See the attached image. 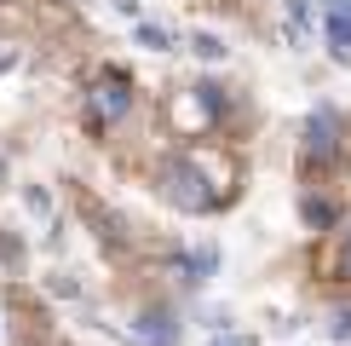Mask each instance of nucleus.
I'll return each instance as SVG.
<instances>
[{
  "label": "nucleus",
  "mask_w": 351,
  "mask_h": 346,
  "mask_svg": "<svg viewBox=\"0 0 351 346\" xmlns=\"http://www.w3.org/2000/svg\"><path fill=\"white\" fill-rule=\"evenodd\" d=\"M162 191H167V202H179L184 214H213L219 202L230 196V173H213L208 150H184L179 162L162 173Z\"/></svg>",
  "instance_id": "f257e3e1"
},
{
  "label": "nucleus",
  "mask_w": 351,
  "mask_h": 346,
  "mask_svg": "<svg viewBox=\"0 0 351 346\" xmlns=\"http://www.w3.org/2000/svg\"><path fill=\"white\" fill-rule=\"evenodd\" d=\"M133 81L121 76V69H104V76L86 81V122L93 127H115L121 115H133Z\"/></svg>",
  "instance_id": "f03ea898"
},
{
  "label": "nucleus",
  "mask_w": 351,
  "mask_h": 346,
  "mask_svg": "<svg viewBox=\"0 0 351 346\" xmlns=\"http://www.w3.org/2000/svg\"><path fill=\"white\" fill-rule=\"evenodd\" d=\"M133 346H179V323H173V312H162V306H150V312H138L133 317Z\"/></svg>",
  "instance_id": "7ed1b4c3"
},
{
  "label": "nucleus",
  "mask_w": 351,
  "mask_h": 346,
  "mask_svg": "<svg viewBox=\"0 0 351 346\" xmlns=\"http://www.w3.org/2000/svg\"><path fill=\"white\" fill-rule=\"evenodd\" d=\"M334 150H340V115L334 110H311V122H305V156L328 162Z\"/></svg>",
  "instance_id": "20e7f679"
},
{
  "label": "nucleus",
  "mask_w": 351,
  "mask_h": 346,
  "mask_svg": "<svg viewBox=\"0 0 351 346\" xmlns=\"http://www.w3.org/2000/svg\"><path fill=\"white\" fill-rule=\"evenodd\" d=\"M173 271H179L184 283H208L213 271H219V254H213V249H202V254H179V260H173Z\"/></svg>",
  "instance_id": "39448f33"
},
{
  "label": "nucleus",
  "mask_w": 351,
  "mask_h": 346,
  "mask_svg": "<svg viewBox=\"0 0 351 346\" xmlns=\"http://www.w3.org/2000/svg\"><path fill=\"white\" fill-rule=\"evenodd\" d=\"M282 29H288L294 47H305V41H311V6H305V0H282Z\"/></svg>",
  "instance_id": "423d86ee"
},
{
  "label": "nucleus",
  "mask_w": 351,
  "mask_h": 346,
  "mask_svg": "<svg viewBox=\"0 0 351 346\" xmlns=\"http://www.w3.org/2000/svg\"><path fill=\"white\" fill-rule=\"evenodd\" d=\"M328 52L340 58V64H351V18H334L328 12Z\"/></svg>",
  "instance_id": "0eeeda50"
},
{
  "label": "nucleus",
  "mask_w": 351,
  "mask_h": 346,
  "mask_svg": "<svg viewBox=\"0 0 351 346\" xmlns=\"http://www.w3.org/2000/svg\"><path fill=\"white\" fill-rule=\"evenodd\" d=\"M133 41H138V47H150V52H167V47H173V41H167L156 23H138V29H133Z\"/></svg>",
  "instance_id": "6e6552de"
},
{
  "label": "nucleus",
  "mask_w": 351,
  "mask_h": 346,
  "mask_svg": "<svg viewBox=\"0 0 351 346\" xmlns=\"http://www.w3.org/2000/svg\"><path fill=\"white\" fill-rule=\"evenodd\" d=\"M190 47H196V58H208V64L225 58V41H219V35H190Z\"/></svg>",
  "instance_id": "1a4fd4ad"
},
{
  "label": "nucleus",
  "mask_w": 351,
  "mask_h": 346,
  "mask_svg": "<svg viewBox=\"0 0 351 346\" xmlns=\"http://www.w3.org/2000/svg\"><path fill=\"white\" fill-rule=\"evenodd\" d=\"M305 220H311V225H334V202H317V196H305Z\"/></svg>",
  "instance_id": "9d476101"
},
{
  "label": "nucleus",
  "mask_w": 351,
  "mask_h": 346,
  "mask_svg": "<svg viewBox=\"0 0 351 346\" xmlns=\"http://www.w3.org/2000/svg\"><path fill=\"white\" fill-rule=\"evenodd\" d=\"M328 335H334V341H351V312H334V317H328Z\"/></svg>",
  "instance_id": "9b49d317"
},
{
  "label": "nucleus",
  "mask_w": 351,
  "mask_h": 346,
  "mask_svg": "<svg viewBox=\"0 0 351 346\" xmlns=\"http://www.w3.org/2000/svg\"><path fill=\"white\" fill-rule=\"evenodd\" d=\"M208 346H254V341H247V335H213Z\"/></svg>",
  "instance_id": "f8f14e48"
},
{
  "label": "nucleus",
  "mask_w": 351,
  "mask_h": 346,
  "mask_svg": "<svg viewBox=\"0 0 351 346\" xmlns=\"http://www.w3.org/2000/svg\"><path fill=\"white\" fill-rule=\"evenodd\" d=\"M340 277H351V237H346V249H340Z\"/></svg>",
  "instance_id": "ddd939ff"
},
{
  "label": "nucleus",
  "mask_w": 351,
  "mask_h": 346,
  "mask_svg": "<svg viewBox=\"0 0 351 346\" xmlns=\"http://www.w3.org/2000/svg\"><path fill=\"white\" fill-rule=\"evenodd\" d=\"M328 12L334 18H351V0H328Z\"/></svg>",
  "instance_id": "4468645a"
}]
</instances>
